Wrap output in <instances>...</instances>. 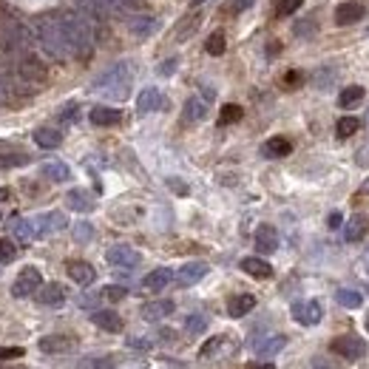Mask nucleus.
<instances>
[{
  "instance_id": "f257e3e1",
  "label": "nucleus",
  "mask_w": 369,
  "mask_h": 369,
  "mask_svg": "<svg viewBox=\"0 0 369 369\" xmlns=\"http://www.w3.org/2000/svg\"><path fill=\"white\" fill-rule=\"evenodd\" d=\"M31 31H34L37 46H40L49 57H54V60H66V57H71L66 34H63V23H60V12L37 14L34 23H31Z\"/></svg>"
},
{
  "instance_id": "f03ea898",
  "label": "nucleus",
  "mask_w": 369,
  "mask_h": 369,
  "mask_svg": "<svg viewBox=\"0 0 369 369\" xmlns=\"http://www.w3.org/2000/svg\"><path fill=\"white\" fill-rule=\"evenodd\" d=\"M60 23H63V34H66L71 57H88L94 51L100 26L91 23L88 17L80 14V12H60Z\"/></svg>"
},
{
  "instance_id": "7ed1b4c3",
  "label": "nucleus",
  "mask_w": 369,
  "mask_h": 369,
  "mask_svg": "<svg viewBox=\"0 0 369 369\" xmlns=\"http://www.w3.org/2000/svg\"><path fill=\"white\" fill-rule=\"evenodd\" d=\"M131 77H133V68L128 63H114L91 83V94L105 97V100H125L131 91Z\"/></svg>"
},
{
  "instance_id": "20e7f679",
  "label": "nucleus",
  "mask_w": 369,
  "mask_h": 369,
  "mask_svg": "<svg viewBox=\"0 0 369 369\" xmlns=\"http://www.w3.org/2000/svg\"><path fill=\"white\" fill-rule=\"evenodd\" d=\"M29 222H31V230H34V239H46V236H51V233H60V230L68 227L66 213H60V210L40 213V216H34Z\"/></svg>"
},
{
  "instance_id": "39448f33",
  "label": "nucleus",
  "mask_w": 369,
  "mask_h": 369,
  "mask_svg": "<svg viewBox=\"0 0 369 369\" xmlns=\"http://www.w3.org/2000/svg\"><path fill=\"white\" fill-rule=\"evenodd\" d=\"M40 284H43L40 270H37V267H23L21 276H17L14 284H12V296L14 298H29V296L37 293V287H40Z\"/></svg>"
},
{
  "instance_id": "423d86ee",
  "label": "nucleus",
  "mask_w": 369,
  "mask_h": 369,
  "mask_svg": "<svg viewBox=\"0 0 369 369\" xmlns=\"http://www.w3.org/2000/svg\"><path fill=\"white\" fill-rule=\"evenodd\" d=\"M329 349H333L335 355L346 358V361H358V358L366 355V341L358 338V335H341V338H335L333 344H329Z\"/></svg>"
},
{
  "instance_id": "0eeeda50",
  "label": "nucleus",
  "mask_w": 369,
  "mask_h": 369,
  "mask_svg": "<svg viewBox=\"0 0 369 369\" xmlns=\"http://www.w3.org/2000/svg\"><path fill=\"white\" fill-rule=\"evenodd\" d=\"M105 259H108V264L116 267V270H133V267L142 262V256H140L133 247H128V244H114L108 253H105Z\"/></svg>"
},
{
  "instance_id": "6e6552de",
  "label": "nucleus",
  "mask_w": 369,
  "mask_h": 369,
  "mask_svg": "<svg viewBox=\"0 0 369 369\" xmlns=\"http://www.w3.org/2000/svg\"><path fill=\"white\" fill-rule=\"evenodd\" d=\"M321 316H324V309H321L318 301H298V304H293V318L298 324H304V327H316L321 321Z\"/></svg>"
},
{
  "instance_id": "1a4fd4ad",
  "label": "nucleus",
  "mask_w": 369,
  "mask_h": 369,
  "mask_svg": "<svg viewBox=\"0 0 369 369\" xmlns=\"http://www.w3.org/2000/svg\"><path fill=\"white\" fill-rule=\"evenodd\" d=\"M205 276H207V264L205 262H188V264L179 267L177 284L179 287H193V284H199Z\"/></svg>"
},
{
  "instance_id": "9d476101",
  "label": "nucleus",
  "mask_w": 369,
  "mask_h": 369,
  "mask_svg": "<svg viewBox=\"0 0 369 369\" xmlns=\"http://www.w3.org/2000/svg\"><path fill=\"white\" fill-rule=\"evenodd\" d=\"M34 298L40 301L43 307H60V304H66V290L60 284H40Z\"/></svg>"
},
{
  "instance_id": "9b49d317",
  "label": "nucleus",
  "mask_w": 369,
  "mask_h": 369,
  "mask_svg": "<svg viewBox=\"0 0 369 369\" xmlns=\"http://www.w3.org/2000/svg\"><path fill=\"white\" fill-rule=\"evenodd\" d=\"M160 108H165V94L160 88H145L137 97V111L140 114H153V111H160Z\"/></svg>"
},
{
  "instance_id": "f8f14e48",
  "label": "nucleus",
  "mask_w": 369,
  "mask_h": 369,
  "mask_svg": "<svg viewBox=\"0 0 369 369\" xmlns=\"http://www.w3.org/2000/svg\"><path fill=\"white\" fill-rule=\"evenodd\" d=\"M88 120H91V125H97V128H111V125H120L123 114L116 111V108H108V105H97V108H91Z\"/></svg>"
},
{
  "instance_id": "ddd939ff",
  "label": "nucleus",
  "mask_w": 369,
  "mask_h": 369,
  "mask_svg": "<svg viewBox=\"0 0 369 369\" xmlns=\"http://www.w3.org/2000/svg\"><path fill=\"white\" fill-rule=\"evenodd\" d=\"M173 281V273L168 267H157V270H151V273L142 279V290H148V293H162V290Z\"/></svg>"
},
{
  "instance_id": "4468645a",
  "label": "nucleus",
  "mask_w": 369,
  "mask_h": 369,
  "mask_svg": "<svg viewBox=\"0 0 369 369\" xmlns=\"http://www.w3.org/2000/svg\"><path fill=\"white\" fill-rule=\"evenodd\" d=\"M128 29L137 37H151L160 31V21L157 17H148V14H133V17H128Z\"/></svg>"
},
{
  "instance_id": "2eb2a0df",
  "label": "nucleus",
  "mask_w": 369,
  "mask_h": 369,
  "mask_svg": "<svg viewBox=\"0 0 369 369\" xmlns=\"http://www.w3.org/2000/svg\"><path fill=\"white\" fill-rule=\"evenodd\" d=\"M66 270H68V276H71V281H77L80 287H88V284H94V279H97V270L88 264V262H68L66 264Z\"/></svg>"
},
{
  "instance_id": "dca6fc26",
  "label": "nucleus",
  "mask_w": 369,
  "mask_h": 369,
  "mask_svg": "<svg viewBox=\"0 0 369 369\" xmlns=\"http://www.w3.org/2000/svg\"><path fill=\"white\" fill-rule=\"evenodd\" d=\"M77 346V341L71 335H46L40 338V349L49 355H60V353H71V349Z\"/></svg>"
},
{
  "instance_id": "f3484780",
  "label": "nucleus",
  "mask_w": 369,
  "mask_h": 369,
  "mask_svg": "<svg viewBox=\"0 0 369 369\" xmlns=\"http://www.w3.org/2000/svg\"><path fill=\"white\" fill-rule=\"evenodd\" d=\"M91 324L105 329V333H123V318L114 309H97V313H91Z\"/></svg>"
},
{
  "instance_id": "a211bd4d",
  "label": "nucleus",
  "mask_w": 369,
  "mask_h": 369,
  "mask_svg": "<svg viewBox=\"0 0 369 369\" xmlns=\"http://www.w3.org/2000/svg\"><path fill=\"white\" fill-rule=\"evenodd\" d=\"M256 250L259 253H276L279 250V230L270 227V225H262L256 230Z\"/></svg>"
},
{
  "instance_id": "6ab92c4d",
  "label": "nucleus",
  "mask_w": 369,
  "mask_h": 369,
  "mask_svg": "<svg viewBox=\"0 0 369 369\" xmlns=\"http://www.w3.org/2000/svg\"><path fill=\"white\" fill-rule=\"evenodd\" d=\"M66 205H68L71 210H80V213H91V210L97 207L94 196H91L88 190H83V188L68 190V193H66Z\"/></svg>"
},
{
  "instance_id": "aec40b11",
  "label": "nucleus",
  "mask_w": 369,
  "mask_h": 369,
  "mask_svg": "<svg viewBox=\"0 0 369 369\" xmlns=\"http://www.w3.org/2000/svg\"><path fill=\"white\" fill-rule=\"evenodd\" d=\"M364 6L361 3H341L338 9H335V23L338 26H353V23H358L361 17H364Z\"/></svg>"
},
{
  "instance_id": "412c9836",
  "label": "nucleus",
  "mask_w": 369,
  "mask_h": 369,
  "mask_svg": "<svg viewBox=\"0 0 369 369\" xmlns=\"http://www.w3.org/2000/svg\"><path fill=\"white\" fill-rule=\"evenodd\" d=\"M290 151H293V142L284 140V137H270V140L262 145V153H264L267 160H281V157H287Z\"/></svg>"
},
{
  "instance_id": "4be33fe9",
  "label": "nucleus",
  "mask_w": 369,
  "mask_h": 369,
  "mask_svg": "<svg viewBox=\"0 0 369 369\" xmlns=\"http://www.w3.org/2000/svg\"><path fill=\"white\" fill-rule=\"evenodd\" d=\"M63 142V133L57 131V128H49V125H43V128H37L34 131V145L37 148H43V151H51V148H57Z\"/></svg>"
},
{
  "instance_id": "5701e85b",
  "label": "nucleus",
  "mask_w": 369,
  "mask_h": 369,
  "mask_svg": "<svg viewBox=\"0 0 369 369\" xmlns=\"http://www.w3.org/2000/svg\"><path fill=\"white\" fill-rule=\"evenodd\" d=\"M284 346H287V338L284 335H267V338L256 341V353H259V358H273V355L281 353Z\"/></svg>"
},
{
  "instance_id": "b1692460",
  "label": "nucleus",
  "mask_w": 369,
  "mask_h": 369,
  "mask_svg": "<svg viewBox=\"0 0 369 369\" xmlns=\"http://www.w3.org/2000/svg\"><path fill=\"white\" fill-rule=\"evenodd\" d=\"M103 9L111 14H131V12H142V0H100Z\"/></svg>"
},
{
  "instance_id": "393cba45",
  "label": "nucleus",
  "mask_w": 369,
  "mask_h": 369,
  "mask_svg": "<svg viewBox=\"0 0 369 369\" xmlns=\"http://www.w3.org/2000/svg\"><path fill=\"white\" fill-rule=\"evenodd\" d=\"M40 173H43L49 182H68V179H71V168H68L66 162H60V160L46 162V165L40 168Z\"/></svg>"
},
{
  "instance_id": "a878e982",
  "label": "nucleus",
  "mask_w": 369,
  "mask_h": 369,
  "mask_svg": "<svg viewBox=\"0 0 369 369\" xmlns=\"http://www.w3.org/2000/svg\"><path fill=\"white\" fill-rule=\"evenodd\" d=\"M173 313V301H148L142 307V318L145 321H162Z\"/></svg>"
},
{
  "instance_id": "bb28decb",
  "label": "nucleus",
  "mask_w": 369,
  "mask_h": 369,
  "mask_svg": "<svg viewBox=\"0 0 369 369\" xmlns=\"http://www.w3.org/2000/svg\"><path fill=\"white\" fill-rule=\"evenodd\" d=\"M242 270L247 276H253V279H270L273 276V267H270L267 262H262V259H256V256L242 259Z\"/></svg>"
},
{
  "instance_id": "cd10ccee",
  "label": "nucleus",
  "mask_w": 369,
  "mask_h": 369,
  "mask_svg": "<svg viewBox=\"0 0 369 369\" xmlns=\"http://www.w3.org/2000/svg\"><path fill=\"white\" fill-rule=\"evenodd\" d=\"M253 307H256V296L242 293V296H236V298H230L227 313H230V318H242V316H247Z\"/></svg>"
},
{
  "instance_id": "c85d7f7f",
  "label": "nucleus",
  "mask_w": 369,
  "mask_h": 369,
  "mask_svg": "<svg viewBox=\"0 0 369 369\" xmlns=\"http://www.w3.org/2000/svg\"><path fill=\"white\" fill-rule=\"evenodd\" d=\"M222 353H225V355L230 353V344H227V338H225V335H219V338H210V341L202 346L199 358H202V361H210V358H219Z\"/></svg>"
},
{
  "instance_id": "c756f323",
  "label": "nucleus",
  "mask_w": 369,
  "mask_h": 369,
  "mask_svg": "<svg viewBox=\"0 0 369 369\" xmlns=\"http://www.w3.org/2000/svg\"><path fill=\"white\" fill-rule=\"evenodd\" d=\"M207 116V103L202 100V97H190V100L185 103V120L188 123H199Z\"/></svg>"
},
{
  "instance_id": "7c9ffc66",
  "label": "nucleus",
  "mask_w": 369,
  "mask_h": 369,
  "mask_svg": "<svg viewBox=\"0 0 369 369\" xmlns=\"http://www.w3.org/2000/svg\"><path fill=\"white\" fill-rule=\"evenodd\" d=\"M366 230H369V222L364 216H353V219H349V225L344 227V239L346 242H361L366 236Z\"/></svg>"
},
{
  "instance_id": "2f4dec72",
  "label": "nucleus",
  "mask_w": 369,
  "mask_h": 369,
  "mask_svg": "<svg viewBox=\"0 0 369 369\" xmlns=\"http://www.w3.org/2000/svg\"><path fill=\"white\" fill-rule=\"evenodd\" d=\"M31 157L29 153H21V151H0V168H21V165H29Z\"/></svg>"
},
{
  "instance_id": "473e14b6",
  "label": "nucleus",
  "mask_w": 369,
  "mask_h": 369,
  "mask_svg": "<svg viewBox=\"0 0 369 369\" xmlns=\"http://www.w3.org/2000/svg\"><path fill=\"white\" fill-rule=\"evenodd\" d=\"M361 100H364V88L361 86H349V88L341 91L338 105L341 108H355V105H361Z\"/></svg>"
},
{
  "instance_id": "72a5a7b5",
  "label": "nucleus",
  "mask_w": 369,
  "mask_h": 369,
  "mask_svg": "<svg viewBox=\"0 0 369 369\" xmlns=\"http://www.w3.org/2000/svg\"><path fill=\"white\" fill-rule=\"evenodd\" d=\"M9 227H12V236L17 242H34V230H31V222L29 219H14Z\"/></svg>"
},
{
  "instance_id": "f704fd0d",
  "label": "nucleus",
  "mask_w": 369,
  "mask_h": 369,
  "mask_svg": "<svg viewBox=\"0 0 369 369\" xmlns=\"http://www.w3.org/2000/svg\"><path fill=\"white\" fill-rule=\"evenodd\" d=\"M225 49H227L225 34H222V31H213V34L207 37V43H205V51L213 54V57H219V54H225Z\"/></svg>"
},
{
  "instance_id": "c9c22d12",
  "label": "nucleus",
  "mask_w": 369,
  "mask_h": 369,
  "mask_svg": "<svg viewBox=\"0 0 369 369\" xmlns=\"http://www.w3.org/2000/svg\"><path fill=\"white\" fill-rule=\"evenodd\" d=\"M335 301L341 304V307H346V309H355V307H361V293H355V290H338L335 293Z\"/></svg>"
},
{
  "instance_id": "e433bc0d",
  "label": "nucleus",
  "mask_w": 369,
  "mask_h": 369,
  "mask_svg": "<svg viewBox=\"0 0 369 369\" xmlns=\"http://www.w3.org/2000/svg\"><path fill=\"white\" fill-rule=\"evenodd\" d=\"M57 120H60L63 125H74L77 120H80V105H77V103H66L60 111H57Z\"/></svg>"
},
{
  "instance_id": "4c0bfd02",
  "label": "nucleus",
  "mask_w": 369,
  "mask_h": 369,
  "mask_svg": "<svg viewBox=\"0 0 369 369\" xmlns=\"http://www.w3.org/2000/svg\"><path fill=\"white\" fill-rule=\"evenodd\" d=\"M358 128H361V123L355 120V116H344V120H338V125H335V133L341 140H349Z\"/></svg>"
},
{
  "instance_id": "58836bf2",
  "label": "nucleus",
  "mask_w": 369,
  "mask_h": 369,
  "mask_svg": "<svg viewBox=\"0 0 369 369\" xmlns=\"http://www.w3.org/2000/svg\"><path fill=\"white\" fill-rule=\"evenodd\" d=\"M242 116H244V111H242V105H225L222 108V114H219V123L222 125H230V123H239L242 120Z\"/></svg>"
},
{
  "instance_id": "ea45409f",
  "label": "nucleus",
  "mask_w": 369,
  "mask_h": 369,
  "mask_svg": "<svg viewBox=\"0 0 369 369\" xmlns=\"http://www.w3.org/2000/svg\"><path fill=\"white\" fill-rule=\"evenodd\" d=\"M185 329H188L190 335H202L205 329H207V318H205V316H188Z\"/></svg>"
},
{
  "instance_id": "a19ab883",
  "label": "nucleus",
  "mask_w": 369,
  "mask_h": 369,
  "mask_svg": "<svg viewBox=\"0 0 369 369\" xmlns=\"http://www.w3.org/2000/svg\"><path fill=\"white\" fill-rule=\"evenodd\" d=\"M196 23H199V14H190L188 21H185V23L177 29V40H179V43H182V40H188V37H190V31L196 29Z\"/></svg>"
},
{
  "instance_id": "79ce46f5",
  "label": "nucleus",
  "mask_w": 369,
  "mask_h": 369,
  "mask_svg": "<svg viewBox=\"0 0 369 369\" xmlns=\"http://www.w3.org/2000/svg\"><path fill=\"white\" fill-rule=\"evenodd\" d=\"M17 256V247L12 239H0V262H14Z\"/></svg>"
},
{
  "instance_id": "37998d69",
  "label": "nucleus",
  "mask_w": 369,
  "mask_h": 369,
  "mask_svg": "<svg viewBox=\"0 0 369 369\" xmlns=\"http://www.w3.org/2000/svg\"><path fill=\"white\" fill-rule=\"evenodd\" d=\"M125 296H128V290L120 287V284H111V287L103 290V298H108V301H123Z\"/></svg>"
},
{
  "instance_id": "c03bdc74",
  "label": "nucleus",
  "mask_w": 369,
  "mask_h": 369,
  "mask_svg": "<svg viewBox=\"0 0 369 369\" xmlns=\"http://www.w3.org/2000/svg\"><path fill=\"white\" fill-rule=\"evenodd\" d=\"M91 236H94V227L88 222H80V225L74 227V239L77 242H91Z\"/></svg>"
},
{
  "instance_id": "a18cd8bd",
  "label": "nucleus",
  "mask_w": 369,
  "mask_h": 369,
  "mask_svg": "<svg viewBox=\"0 0 369 369\" xmlns=\"http://www.w3.org/2000/svg\"><path fill=\"white\" fill-rule=\"evenodd\" d=\"M301 3H304V0H281V3H279V14H281V17H284V14H293V12L301 9Z\"/></svg>"
},
{
  "instance_id": "49530a36",
  "label": "nucleus",
  "mask_w": 369,
  "mask_h": 369,
  "mask_svg": "<svg viewBox=\"0 0 369 369\" xmlns=\"http://www.w3.org/2000/svg\"><path fill=\"white\" fill-rule=\"evenodd\" d=\"M12 358H23L21 346H0V361H12Z\"/></svg>"
},
{
  "instance_id": "de8ad7c7",
  "label": "nucleus",
  "mask_w": 369,
  "mask_h": 369,
  "mask_svg": "<svg viewBox=\"0 0 369 369\" xmlns=\"http://www.w3.org/2000/svg\"><path fill=\"white\" fill-rule=\"evenodd\" d=\"M335 71L333 68H324V71H318L316 77H318V88H329V86H333V80H329V77H333Z\"/></svg>"
},
{
  "instance_id": "09e8293b",
  "label": "nucleus",
  "mask_w": 369,
  "mask_h": 369,
  "mask_svg": "<svg viewBox=\"0 0 369 369\" xmlns=\"http://www.w3.org/2000/svg\"><path fill=\"white\" fill-rule=\"evenodd\" d=\"M355 160H358V165H364V168H369V140L364 142V148L358 151V157H355Z\"/></svg>"
},
{
  "instance_id": "8fccbe9b",
  "label": "nucleus",
  "mask_w": 369,
  "mask_h": 369,
  "mask_svg": "<svg viewBox=\"0 0 369 369\" xmlns=\"http://www.w3.org/2000/svg\"><path fill=\"white\" fill-rule=\"evenodd\" d=\"M284 80H287V86H301V71H287V77H284Z\"/></svg>"
},
{
  "instance_id": "3c124183",
  "label": "nucleus",
  "mask_w": 369,
  "mask_h": 369,
  "mask_svg": "<svg viewBox=\"0 0 369 369\" xmlns=\"http://www.w3.org/2000/svg\"><path fill=\"white\" fill-rule=\"evenodd\" d=\"M313 369H338V366L327 358H313Z\"/></svg>"
},
{
  "instance_id": "603ef678",
  "label": "nucleus",
  "mask_w": 369,
  "mask_h": 369,
  "mask_svg": "<svg viewBox=\"0 0 369 369\" xmlns=\"http://www.w3.org/2000/svg\"><path fill=\"white\" fill-rule=\"evenodd\" d=\"M341 222H344V216H341L338 210H335V213H329V216H327V225L333 227V230H335V227H341Z\"/></svg>"
},
{
  "instance_id": "864d4df0",
  "label": "nucleus",
  "mask_w": 369,
  "mask_h": 369,
  "mask_svg": "<svg viewBox=\"0 0 369 369\" xmlns=\"http://www.w3.org/2000/svg\"><path fill=\"white\" fill-rule=\"evenodd\" d=\"M128 346H133V349H151L153 344L151 341H142V338H128Z\"/></svg>"
},
{
  "instance_id": "5fc2aeb1",
  "label": "nucleus",
  "mask_w": 369,
  "mask_h": 369,
  "mask_svg": "<svg viewBox=\"0 0 369 369\" xmlns=\"http://www.w3.org/2000/svg\"><path fill=\"white\" fill-rule=\"evenodd\" d=\"M247 369H276V366L270 364V361H256V364H250Z\"/></svg>"
},
{
  "instance_id": "6e6d98bb",
  "label": "nucleus",
  "mask_w": 369,
  "mask_h": 369,
  "mask_svg": "<svg viewBox=\"0 0 369 369\" xmlns=\"http://www.w3.org/2000/svg\"><path fill=\"white\" fill-rule=\"evenodd\" d=\"M250 3H253V0H236V3H233V12H244Z\"/></svg>"
},
{
  "instance_id": "4d7b16f0",
  "label": "nucleus",
  "mask_w": 369,
  "mask_h": 369,
  "mask_svg": "<svg viewBox=\"0 0 369 369\" xmlns=\"http://www.w3.org/2000/svg\"><path fill=\"white\" fill-rule=\"evenodd\" d=\"M168 185H170L173 190H179V193H182V196H185V193H188V188H185L182 182H177V179H168Z\"/></svg>"
},
{
  "instance_id": "13d9d810",
  "label": "nucleus",
  "mask_w": 369,
  "mask_h": 369,
  "mask_svg": "<svg viewBox=\"0 0 369 369\" xmlns=\"http://www.w3.org/2000/svg\"><path fill=\"white\" fill-rule=\"evenodd\" d=\"M316 29H318L316 23H298V26H296V31H298V34H301V31H316Z\"/></svg>"
},
{
  "instance_id": "bf43d9fd",
  "label": "nucleus",
  "mask_w": 369,
  "mask_h": 369,
  "mask_svg": "<svg viewBox=\"0 0 369 369\" xmlns=\"http://www.w3.org/2000/svg\"><path fill=\"white\" fill-rule=\"evenodd\" d=\"M173 68H177V60H168V63H165V66H162L160 71H162V74H170Z\"/></svg>"
},
{
  "instance_id": "052dcab7",
  "label": "nucleus",
  "mask_w": 369,
  "mask_h": 369,
  "mask_svg": "<svg viewBox=\"0 0 369 369\" xmlns=\"http://www.w3.org/2000/svg\"><path fill=\"white\" fill-rule=\"evenodd\" d=\"M9 199V188H0V202H6Z\"/></svg>"
},
{
  "instance_id": "680f3d73",
  "label": "nucleus",
  "mask_w": 369,
  "mask_h": 369,
  "mask_svg": "<svg viewBox=\"0 0 369 369\" xmlns=\"http://www.w3.org/2000/svg\"><path fill=\"white\" fill-rule=\"evenodd\" d=\"M364 270H366V273H369V250H366V253H364Z\"/></svg>"
},
{
  "instance_id": "e2e57ef3",
  "label": "nucleus",
  "mask_w": 369,
  "mask_h": 369,
  "mask_svg": "<svg viewBox=\"0 0 369 369\" xmlns=\"http://www.w3.org/2000/svg\"><path fill=\"white\" fill-rule=\"evenodd\" d=\"M202 3H207V0H193V3H190V9H199Z\"/></svg>"
},
{
  "instance_id": "0e129e2a",
  "label": "nucleus",
  "mask_w": 369,
  "mask_h": 369,
  "mask_svg": "<svg viewBox=\"0 0 369 369\" xmlns=\"http://www.w3.org/2000/svg\"><path fill=\"white\" fill-rule=\"evenodd\" d=\"M366 293H369V287H366Z\"/></svg>"
},
{
  "instance_id": "69168bd1",
  "label": "nucleus",
  "mask_w": 369,
  "mask_h": 369,
  "mask_svg": "<svg viewBox=\"0 0 369 369\" xmlns=\"http://www.w3.org/2000/svg\"><path fill=\"white\" fill-rule=\"evenodd\" d=\"M366 327H369V321H366Z\"/></svg>"
}]
</instances>
